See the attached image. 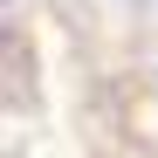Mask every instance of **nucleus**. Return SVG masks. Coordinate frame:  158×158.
<instances>
[]
</instances>
